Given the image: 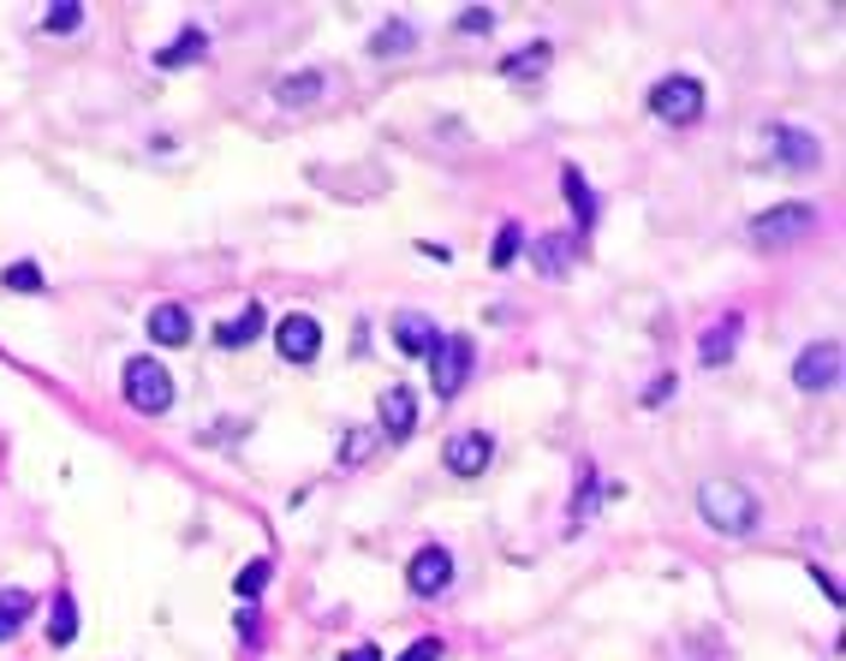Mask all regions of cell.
<instances>
[{
  "mask_svg": "<svg viewBox=\"0 0 846 661\" xmlns=\"http://www.w3.org/2000/svg\"><path fill=\"white\" fill-rule=\"evenodd\" d=\"M697 519L716 537H751L757 524H763V501H757L739 477H709L704 489H697Z\"/></svg>",
  "mask_w": 846,
  "mask_h": 661,
  "instance_id": "6da1fadb",
  "label": "cell"
},
{
  "mask_svg": "<svg viewBox=\"0 0 846 661\" xmlns=\"http://www.w3.org/2000/svg\"><path fill=\"white\" fill-rule=\"evenodd\" d=\"M126 405L138 411V418H167L173 411V370L162 358H126Z\"/></svg>",
  "mask_w": 846,
  "mask_h": 661,
  "instance_id": "7a4b0ae2",
  "label": "cell"
},
{
  "mask_svg": "<svg viewBox=\"0 0 846 661\" xmlns=\"http://www.w3.org/2000/svg\"><path fill=\"white\" fill-rule=\"evenodd\" d=\"M823 227V215H816V203H776V209L751 215V245L757 251H781V245H799L811 239V232Z\"/></svg>",
  "mask_w": 846,
  "mask_h": 661,
  "instance_id": "3957f363",
  "label": "cell"
},
{
  "mask_svg": "<svg viewBox=\"0 0 846 661\" xmlns=\"http://www.w3.org/2000/svg\"><path fill=\"white\" fill-rule=\"evenodd\" d=\"M704 84H697L692 78V72H668V78H655L650 84V113H655V120H662V126H697V120H704Z\"/></svg>",
  "mask_w": 846,
  "mask_h": 661,
  "instance_id": "277c9868",
  "label": "cell"
},
{
  "mask_svg": "<svg viewBox=\"0 0 846 661\" xmlns=\"http://www.w3.org/2000/svg\"><path fill=\"white\" fill-rule=\"evenodd\" d=\"M471 364H477L471 334H442L435 351H430V388H435V400H459V388L471 381Z\"/></svg>",
  "mask_w": 846,
  "mask_h": 661,
  "instance_id": "5b68a950",
  "label": "cell"
},
{
  "mask_svg": "<svg viewBox=\"0 0 846 661\" xmlns=\"http://www.w3.org/2000/svg\"><path fill=\"white\" fill-rule=\"evenodd\" d=\"M840 364H846V346L835 340V334H828V340H811L793 358V388L799 393H835L840 388Z\"/></svg>",
  "mask_w": 846,
  "mask_h": 661,
  "instance_id": "8992f818",
  "label": "cell"
},
{
  "mask_svg": "<svg viewBox=\"0 0 846 661\" xmlns=\"http://www.w3.org/2000/svg\"><path fill=\"white\" fill-rule=\"evenodd\" d=\"M274 351H281V364H299V370H311L316 358H323V322L311 311H293L274 322Z\"/></svg>",
  "mask_w": 846,
  "mask_h": 661,
  "instance_id": "52a82bcc",
  "label": "cell"
},
{
  "mask_svg": "<svg viewBox=\"0 0 846 661\" xmlns=\"http://www.w3.org/2000/svg\"><path fill=\"white\" fill-rule=\"evenodd\" d=\"M739 340H746V311L709 316L704 328H697V364H704V370H722V364H734Z\"/></svg>",
  "mask_w": 846,
  "mask_h": 661,
  "instance_id": "ba28073f",
  "label": "cell"
},
{
  "mask_svg": "<svg viewBox=\"0 0 846 661\" xmlns=\"http://www.w3.org/2000/svg\"><path fill=\"white\" fill-rule=\"evenodd\" d=\"M447 584H454V554H447L442 542H423L412 561H405V590L430 602V596H442Z\"/></svg>",
  "mask_w": 846,
  "mask_h": 661,
  "instance_id": "9c48e42d",
  "label": "cell"
},
{
  "mask_svg": "<svg viewBox=\"0 0 846 661\" xmlns=\"http://www.w3.org/2000/svg\"><path fill=\"white\" fill-rule=\"evenodd\" d=\"M524 245H531V262H536V274H543V281H566V269L585 257V239H578L573 227L536 232V239H524Z\"/></svg>",
  "mask_w": 846,
  "mask_h": 661,
  "instance_id": "30bf717a",
  "label": "cell"
},
{
  "mask_svg": "<svg viewBox=\"0 0 846 661\" xmlns=\"http://www.w3.org/2000/svg\"><path fill=\"white\" fill-rule=\"evenodd\" d=\"M489 459H495V435L489 430H459V435H447V447H442V465L454 477H484L489 472Z\"/></svg>",
  "mask_w": 846,
  "mask_h": 661,
  "instance_id": "8fae6325",
  "label": "cell"
},
{
  "mask_svg": "<svg viewBox=\"0 0 846 661\" xmlns=\"http://www.w3.org/2000/svg\"><path fill=\"white\" fill-rule=\"evenodd\" d=\"M769 155L793 173H811L823 167V138H811L805 126H769Z\"/></svg>",
  "mask_w": 846,
  "mask_h": 661,
  "instance_id": "7c38bea8",
  "label": "cell"
},
{
  "mask_svg": "<svg viewBox=\"0 0 846 661\" xmlns=\"http://www.w3.org/2000/svg\"><path fill=\"white\" fill-rule=\"evenodd\" d=\"M376 423H382V435L388 441H412L417 430V400H412V388H382V400H376Z\"/></svg>",
  "mask_w": 846,
  "mask_h": 661,
  "instance_id": "4fadbf2b",
  "label": "cell"
},
{
  "mask_svg": "<svg viewBox=\"0 0 846 661\" xmlns=\"http://www.w3.org/2000/svg\"><path fill=\"white\" fill-rule=\"evenodd\" d=\"M561 197H566V209H573V232L590 245V232H596V191L585 185V173L566 161L561 167Z\"/></svg>",
  "mask_w": 846,
  "mask_h": 661,
  "instance_id": "5bb4252c",
  "label": "cell"
},
{
  "mask_svg": "<svg viewBox=\"0 0 846 661\" xmlns=\"http://www.w3.org/2000/svg\"><path fill=\"white\" fill-rule=\"evenodd\" d=\"M197 61H209V31H197V24H185L167 48H155V72H185Z\"/></svg>",
  "mask_w": 846,
  "mask_h": 661,
  "instance_id": "9a60e30c",
  "label": "cell"
},
{
  "mask_svg": "<svg viewBox=\"0 0 846 661\" xmlns=\"http://www.w3.org/2000/svg\"><path fill=\"white\" fill-rule=\"evenodd\" d=\"M328 72H286V78H274V101L281 108H316V101L328 96Z\"/></svg>",
  "mask_w": 846,
  "mask_h": 661,
  "instance_id": "2e32d148",
  "label": "cell"
},
{
  "mask_svg": "<svg viewBox=\"0 0 846 661\" xmlns=\"http://www.w3.org/2000/svg\"><path fill=\"white\" fill-rule=\"evenodd\" d=\"M262 334H269V316H262V304L251 299L232 322H221V328H215V346H221V351H245V346H257Z\"/></svg>",
  "mask_w": 846,
  "mask_h": 661,
  "instance_id": "e0dca14e",
  "label": "cell"
},
{
  "mask_svg": "<svg viewBox=\"0 0 846 661\" xmlns=\"http://www.w3.org/2000/svg\"><path fill=\"white\" fill-rule=\"evenodd\" d=\"M435 340H442V328H435L430 316H417V311H400V316H393V346H400L405 358H430Z\"/></svg>",
  "mask_w": 846,
  "mask_h": 661,
  "instance_id": "ac0fdd59",
  "label": "cell"
},
{
  "mask_svg": "<svg viewBox=\"0 0 846 661\" xmlns=\"http://www.w3.org/2000/svg\"><path fill=\"white\" fill-rule=\"evenodd\" d=\"M549 61H554V42H524L519 54H501V66H495V72H501L507 84H531V78H543V72H549Z\"/></svg>",
  "mask_w": 846,
  "mask_h": 661,
  "instance_id": "d6986e66",
  "label": "cell"
},
{
  "mask_svg": "<svg viewBox=\"0 0 846 661\" xmlns=\"http://www.w3.org/2000/svg\"><path fill=\"white\" fill-rule=\"evenodd\" d=\"M143 328H150L155 346H192V311L185 304H155Z\"/></svg>",
  "mask_w": 846,
  "mask_h": 661,
  "instance_id": "ffe728a7",
  "label": "cell"
},
{
  "mask_svg": "<svg viewBox=\"0 0 846 661\" xmlns=\"http://www.w3.org/2000/svg\"><path fill=\"white\" fill-rule=\"evenodd\" d=\"M596 507H603V477H596V465H578L573 507H566V531H585V524L596 519Z\"/></svg>",
  "mask_w": 846,
  "mask_h": 661,
  "instance_id": "44dd1931",
  "label": "cell"
},
{
  "mask_svg": "<svg viewBox=\"0 0 846 661\" xmlns=\"http://www.w3.org/2000/svg\"><path fill=\"white\" fill-rule=\"evenodd\" d=\"M370 54H376V61H405V54H417V31H412V19H388V24H376Z\"/></svg>",
  "mask_w": 846,
  "mask_h": 661,
  "instance_id": "7402d4cb",
  "label": "cell"
},
{
  "mask_svg": "<svg viewBox=\"0 0 846 661\" xmlns=\"http://www.w3.org/2000/svg\"><path fill=\"white\" fill-rule=\"evenodd\" d=\"M31 614H36V596H31V590H19V584H7V590H0V643L19 638Z\"/></svg>",
  "mask_w": 846,
  "mask_h": 661,
  "instance_id": "603a6c76",
  "label": "cell"
},
{
  "mask_svg": "<svg viewBox=\"0 0 846 661\" xmlns=\"http://www.w3.org/2000/svg\"><path fill=\"white\" fill-rule=\"evenodd\" d=\"M48 643H54V650H66V643H78V602H72L66 590L54 596V614H48Z\"/></svg>",
  "mask_w": 846,
  "mask_h": 661,
  "instance_id": "cb8c5ba5",
  "label": "cell"
},
{
  "mask_svg": "<svg viewBox=\"0 0 846 661\" xmlns=\"http://www.w3.org/2000/svg\"><path fill=\"white\" fill-rule=\"evenodd\" d=\"M519 251H524V227L519 220H507L501 232H495V251H489V269H513L519 262Z\"/></svg>",
  "mask_w": 846,
  "mask_h": 661,
  "instance_id": "d4e9b609",
  "label": "cell"
},
{
  "mask_svg": "<svg viewBox=\"0 0 846 661\" xmlns=\"http://www.w3.org/2000/svg\"><path fill=\"white\" fill-rule=\"evenodd\" d=\"M0 286H7V292H48V281H42L36 262H7V269H0Z\"/></svg>",
  "mask_w": 846,
  "mask_h": 661,
  "instance_id": "484cf974",
  "label": "cell"
},
{
  "mask_svg": "<svg viewBox=\"0 0 846 661\" xmlns=\"http://www.w3.org/2000/svg\"><path fill=\"white\" fill-rule=\"evenodd\" d=\"M78 24H84V7H78V0H66V7H48V12H42V31H48V36H72Z\"/></svg>",
  "mask_w": 846,
  "mask_h": 661,
  "instance_id": "4316f807",
  "label": "cell"
},
{
  "mask_svg": "<svg viewBox=\"0 0 846 661\" xmlns=\"http://www.w3.org/2000/svg\"><path fill=\"white\" fill-rule=\"evenodd\" d=\"M454 31L459 36H489L495 31V7H465L459 19H454Z\"/></svg>",
  "mask_w": 846,
  "mask_h": 661,
  "instance_id": "83f0119b",
  "label": "cell"
},
{
  "mask_svg": "<svg viewBox=\"0 0 846 661\" xmlns=\"http://www.w3.org/2000/svg\"><path fill=\"white\" fill-rule=\"evenodd\" d=\"M376 453V435L370 430H352V435H340V465H364Z\"/></svg>",
  "mask_w": 846,
  "mask_h": 661,
  "instance_id": "f1b7e54d",
  "label": "cell"
},
{
  "mask_svg": "<svg viewBox=\"0 0 846 661\" xmlns=\"http://www.w3.org/2000/svg\"><path fill=\"white\" fill-rule=\"evenodd\" d=\"M262 584H269V561H251V566H239L232 590H239V596H262Z\"/></svg>",
  "mask_w": 846,
  "mask_h": 661,
  "instance_id": "f546056e",
  "label": "cell"
},
{
  "mask_svg": "<svg viewBox=\"0 0 846 661\" xmlns=\"http://www.w3.org/2000/svg\"><path fill=\"white\" fill-rule=\"evenodd\" d=\"M674 388H680V376H674V370H662L644 393H638V400H644V405H662V400H674Z\"/></svg>",
  "mask_w": 846,
  "mask_h": 661,
  "instance_id": "4dcf8cb0",
  "label": "cell"
},
{
  "mask_svg": "<svg viewBox=\"0 0 846 661\" xmlns=\"http://www.w3.org/2000/svg\"><path fill=\"white\" fill-rule=\"evenodd\" d=\"M400 661H442V638H417Z\"/></svg>",
  "mask_w": 846,
  "mask_h": 661,
  "instance_id": "1f68e13d",
  "label": "cell"
},
{
  "mask_svg": "<svg viewBox=\"0 0 846 661\" xmlns=\"http://www.w3.org/2000/svg\"><path fill=\"white\" fill-rule=\"evenodd\" d=\"M811 578H816V584H823V596H828V602H835V608H840V584H835V578H828V572H823V566H811Z\"/></svg>",
  "mask_w": 846,
  "mask_h": 661,
  "instance_id": "d6a6232c",
  "label": "cell"
},
{
  "mask_svg": "<svg viewBox=\"0 0 846 661\" xmlns=\"http://www.w3.org/2000/svg\"><path fill=\"white\" fill-rule=\"evenodd\" d=\"M340 661H382V650H376V643H352V650H346Z\"/></svg>",
  "mask_w": 846,
  "mask_h": 661,
  "instance_id": "836d02e7",
  "label": "cell"
},
{
  "mask_svg": "<svg viewBox=\"0 0 846 661\" xmlns=\"http://www.w3.org/2000/svg\"><path fill=\"white\" fill-rule=\"evenodd\" d=\"M232 626H239V638H257V608H245V614H239V620H232Z\"/></svg>",
  "mask_w": 846,
  "mask_h": 661,
  "instance_id": "e575fe53",
  "label": "cell"
}]
</instances>
